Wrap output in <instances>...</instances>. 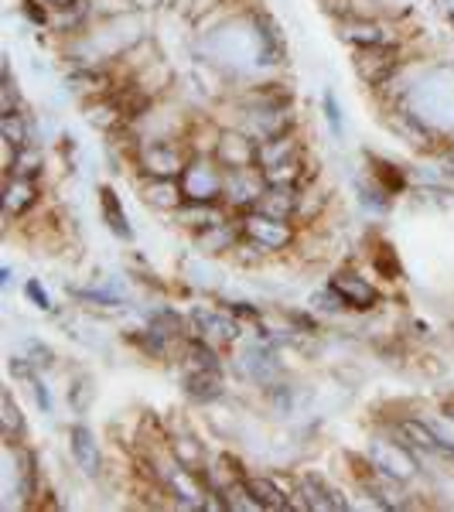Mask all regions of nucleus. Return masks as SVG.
<instances>
[{"label":"nucleus","instance_id":"obj_1","mask_svg":"<svg viewBox=\"0 0 454 512\" xmlns=\"http://www.w3.org/2000/svg\"><path fill=\"white\" fill-rule=\"evenodd\" d=\"M257 164L263 178H267V185H297V175H301V147L287 134L267 137V144L260 147Z\"/></svg>","mask_w":454,"mask_h":512},{"label":"nucleus","instance_id":"obj_2","mask_svg":"<svg viewBox=\"0 0 454 512\" xmlns=\"http://www.w3.org/2000/svg\"><path fill=\"white\" fill-rule=\"evenodd\" d=\"M181 192H185V202H219L222 192H226V181H222L219 168L195 158L181 171Z\"/></svg>","mask_w":454,"mask_h":512},{"label":"nucleus","instance_id":"obj_3","mask_svg":"<svg viewBox=\"0 0 454 512\" xmlns=\"http://www.w3.org/2000/svg\"><path fill=\"white\" fill-rule=\"evenodd\" d=\"M243 236L260 250H284V246H291L294 229L287 226V219L267 216V212H250L243 219Z\"/></svg>","mask_w":454,"mask_h":512},{"label":"nucleus","instance_id":"obj_4","mask_svg":"<svg viewBox=\"0 0 454 512\" xmlns=\"http://www.w3.org/2000/svg\"><path fill=\"white\" fill-rule=\"evenodd\" d=\"M301 506H308V509H318V512H328V509H335V512H345L349 509V502L342 499V492L335 489V485H328L325 478H318V475H304L301 478Z\"/></svg>","mask_w":454,"mask_h":512},{"label":"nucleus","instance_id":"obj_5","mask_svg":"<svg viewBox=\"0 0 454 512\" xmlns=\"http://www.w3.org/2000/svg\"><path fill=\"white\" fill-rule=\"evenodd\" d=\"M198 335L212 345H229L239 338V321L229 315H219V311H195L192 315Z\"/></svg>","mask_w":454,"mask_h":512},{"label":"nucleus","instance_id":"obj_6","mask_svg":"<svg viewBox=\"0 0 454 512\" xmlns=\"http://www.w3.org/2000/svg\"><path fill=\"white\" fill-rule=\"evenodd\" d=\"M373 461L376 468L393 482H403V478L414 475V458L407 454V444H376L373 448Z\"/></svg>","mask_w":454,"mask_h":512},{"label":"nucleus","instance_id":"obj_7","mask_svg":"<svg viewBox=\"0 0 454 512\" xmlns=\"http://www.w3.org/2000/svg\"><path fill=\"white\" fill-rule=\"evenodd\" d=\"M332 291L342 297L345 308H359V311H369L379 301L376 287L366 284V280L356 277V274H338V277H332Z\"/></svg>","mask_w":454,"mask_h":512},{"label":"nucleus","instance_id":"obj_8","mask_svg":"<svg viewBox=\"0 0 454 512\" xmlns=\"http://www.w3.org/2000/svg\"><path fill=\"white\" fill-rule=\"evenodd\" d=\"M216 158H219V168H226V171H239V168H250V164L260 158V147L246 144V137L229 134V137H222V140H219Z\"/></svg>","mask_w":454,"mask_h":512},{"label":"nucleus","instance_id":"obj_9","mask_svg":"<svg viewBox=\"0 0 454 512\" xmlns=\"http://www.w3.org/2000/svg\"><path fill=\"white\" fill-rule=\"evenodd\" d=\"M400 434L407 437V444H414L420 451H431V454H444V458H454V444L448 437L434 434L427 424H420V420H403L400 424Z\"/></svg>","mask_w":454,"mask_h":512},{"label":"nucleus","instance_id":"obj_10","mask_svg":"<svg viewBox=\"0 0 454 512\" xmlns=\"http://www.w3.org/2000/svg\"><path fill=\"white\" fill-rule=\"evenodd\" d=\"M164 485L171 489V495H178L181 506H192V509H205V499H202V485L192 478V468H171L168 475H164Z\"/></svg>","mask_w":454,"mask_h":512},{"label":"nucleus","instance_id":"obj_11","mask_svg":"<svg viewBox=\"0 0 454 512\" xmlns=\"http://www.w3.org/2000/svg\"><path fill=\"white\" fill-rule=\"evenodd\" d=\"M144 168L151 171L154 178H178L185 171V161L175 147H164V144H154L144 151Z\"/></svg>","mask_w":454,"mask_h":512},{"label":"nucleus","instance_id":"obj_12","mask_svg":"<svg viewBox=\"0 0 454 512\" xmlns=\"http://www.w3.org/2000/svg\"><path fill=\"white\" fill-rule=\"evenodd\" d=\"M72 458H76V465L86 475H99V465H103V458H99L96 437H93L89 427H76V431H72Z\"/></svg>","mask_w":454,"mask_h":512},{"label":"nucleus","instance_id":"obj_13","mask_svg":"<svg viewBox=\"0 0 454 512\" xmlns=\"http://www.w3.org/2000/svg\"><path fill=\"white\" fill-rule=\"evenodd\" d=\"M178 222L185 229H216L222 226V216L216 209V202H188V205H178Z\"/></svg>","mask_w":454,"mask_h":512},{"label":"nucleus","instance_id":"obj_14","mask_svg":"<svg viewBox=\"0 0 454 512\" xmlns=\"http://www.w3.org/2000/svg\"><path fill=\"white\" fill-rule=\"evenodd\" d=\"M297 198H294V185H267L257 202V212H267V216L287 219L294 212Z\"/></svg>","mask_w":454,"mask_h":512},{"label":"nucleus","instance_id":"obj_15","mask_svg":"<svg viewBox=\"0 0 454 512\" xmlns=\"http://www.w3.org/2000/svg\"><path fill=\"white\" fill-rule=\"evenodd\" d=\"M38 198V188L31 185L28 178H11L4 188V209L11 212V216H21V212H28L31 205H35Z\"/></svg>","mask_w":454,"mask_h":512},{"label":"nucleus","instance_id":"obj_16","mask_svg":"<svg viewBox=\"0 0 454 512\" xmlns=\"http://www.w3.org/2000/svg\"><path fill=\"white\" fill-rule=\"evenodd\" d=\"M188 396L192 400H216L222 396V376L219 369H195L192 376H188Z\"/></svg>","mask_w":454,"mask_h":512},{"label":"nucleus","instance_id":"obj_17","mask_svg":"<svg viewBox=\"0 0 454 512\" xmlns=\"http://www.w3.org/2000/svg\"><path fill=\"white\" fill-rule=\"evenodd\" d=\"M144 198L154 205V209H178L185 192H178L175 178H154L151 185L144 188Z\"/></svg>","mask_w":454,"mask_h":512},{"label":"nucleus","instance_id":"obj_18","mask_svg":"<svg viewBox=\"0 0 454 512\" xmlns=\"http://www.w3.org/2000/svg\"><path fill=\"white\" fill-rule=\"evenodd\" d=\"M0 134H4V140L14 151H28L31 137H28V117H24V113L18 110L4 113V117H0Z\"/></svg>","mask_w":454,"mask_h":512},{"label":"nucleus","instance_id":"obj_19","mask_svg":"<svg viewBox=\"0 0 454 512\" xmlns=\"http://www.w3.org/2000/svg\"><path fill=\"white\" fill-rule=\"evenodd\" d=\"M250 492L257 495V502L263 509H291V499L280 492V485H274L270 478H250Z\"/></svg>","mask_w":454,"mask_h":512},{"label":"nucleus","instance_id":"obj_20","mask_svg":"<svg viewBox=\"0 0 454 512\" xmlns=\"http://www.w3.org/2000/svg\"><path fill=\"white\" fill-rule=\"evenodd\" d=\"M342 35H345V41H352V45H359V48L386 45V31L379 28V24H352V28H345Z\"/></svg>","mask_w":454,"mask_h":512},{"label":"nucleus","instance_id":"obj_21","mask_svg":"<svg viewBox=\"0 0 454 512\" xmlns=\"http://www.w3.org/2000/svg\"><path fill=\"white\" fill-rule=\"evenodd\" d=\"M103 216L106 222L113 226V233L127 239L130 236V226H127V216H123V205H120V198L113 188H103Z\"/></svg>","mask_w":454,"mask_h":512},{"label":"nucleus","instance_id":"obj_22","mask_svg":"<svg viewBox=\"0 0 454 512\" xmlns=\"http://www.w3.org/2000/svg\"><path fill=\"white\" fill-rule=\"evenodd\" d=\"M0 424H4V434L11 437V441L24 431V417H21V410H18V403H14L11 393L0 396Z\"/></svg>","mask_w":454,"mask_h":512},{"label":"nucleus","instance_id":"obj_23","mask_svg":"<svg viewBox=\"0 0 454 512\" xmlns=\"http://www.w3.org/2000/svg\"><path fill=\"white\" fill-rule=\"evenodd\" d=\"M79 301H96L99 308H120L123 297L120 294H110V291H76Z\"/></svg>","mask_w":454,"mask_h":512},{"label":"nucleus","instance_id":"obj_24","mask_svg":"<svg viewBox=\"0 0 454 512\" xmlns=\"http://www.w3.org/2000/svg\"><path fill=\"white\" fill-rule=\"evenodd\" d=\"M325 117H328V123H332L335 134H342V110H338L335 93H325Z\"/></svg>","mask_w":454,"mask_h":512},{"label":"nucleus","instance_id":"obj_25","mask_svg":"<svg viewBox=\"0 0 454 512\" xmlns=\"http://www.w3.org/2000/svg\"><path fill=\"white\" fill-rule=\"evenodd\" d=\"M24 291L31 294V301H35L41 311H48V308H52V304H48V294L41 291V284H38V280H28V287H24Z\"/></svg>","mask_w":454,"mask_h":512},{"label":"nucleus","instance_id":"obj_26","mask_svg":"<svg viewBox=\"0 0 454 512\" xmlns=\"http://www.w3.org/2000/svg\"><path fill=\"white\" fill-rule=\"evenodd\" d=\"M45 4H52V7H72L76 0H45Z\"/></svg>","mask_w":454,"mask_h":512},{"label":"nucleus","instance_id":"obj_27","mask_svg":"<svg viewBox=\"0 0 454 512\" xmlns=\"http://www.w3.org/2000/svg\"><path fill=\"white\" fill-rule=\"evenodd\" d=\"M448 417H451V420H454V407H448Z\"/></svg>","mask_w":454,"mask_h":512}]
</instances>
